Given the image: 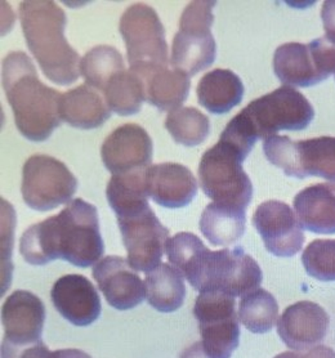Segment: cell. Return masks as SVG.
<instances>
[{
	"label": "cell",
	"mask_w": 335,
	"mask_h": 358,
	"mask_svg": "<svg viewBox=\"0 0 335 358\" xmlns=\"http://www.w3.org/2000/svg\"><path fill=\"white\" fill-rule=\"evenodd\" d=\"M119 30L131 71L145 78L157 69L171 66L165 30L155 9L143 3L133 4L120 18Z\"/></svg>",
	"instance_id": "5b68a950"
},
{
	"label": "cell",
	"mask_w": 335,
	"mask_h": 358,
	"mask_svg": "<svg viewBox=\"0 0 335 358\" xmlns=\"http://www.w3.org/2000/svg\"><path fill=\"white\" fill-rule=\"evenodd\" d=\"M215 4V1H191L180 16V30L173 39L171 66L188 76L208 69L217 57L212 34Z\"/></svg>",
	"instance_id": "8992f818"
},
{
	"label": "cell",
	"mask_w": 335,
	"mask_h": 358,
	"mask_svg": "<svg viewBox=\"0 0 335 358\" xmlns=\"http://www.w3.org/2000/svg\"><path fill=\"white\" fill-rule=\"evenodd\" d=\"M111 110L104 96L84 84L61 96L59 116L62 122L78 129H96L111 117Z\"/></svg>",
	"instance_id": "7402d4cb"
},
{
	"label": "cell",
	"mask_w": 335,
	"mask_h": 358,
	"mask_svg": "<svg viewBox=\"0 0 335 358\" xmlns=\"http://www.w3.org/2000/svg\"><path fill=\"white\" fill-rule=\"evenodd\" d=\"M78 189V179L65 164L48 155H34L22 169L21 194L29 208L50 212L70 203Z\"/></svg>",
	"instance_id": "30bf717a"
},
{
	"label": "cell",
	"mask_w": 335,
	"mask_h": 358,
	"mask_svg": "<svg viewBox=\"0 0 335 358\" xmlns=\"http://www.w3.org/2000/svg\"><path fill=\"white\" fill-rule=\"evenodd\" d=\"M116 218L131 267L137 272L148 273L162 264L169 229L159 220L150 205Z\"/></svg>",
	"instance_id": "7c38bea8"
},
{
	"label": "cell",
	"mask_w": 335,
	"mask_h": 358,
	"mask_svg": "<svg viewBox=\"0 0 335 358\" xmlns=\"http://www.w3.org/2000/svg\"><path fill=\"white\" fill-rule=\"evenodd\" d=\"M267 160L289 177L335 180V137L293 141L286 136H272L263 141Z\"/></svg>",
	"instance_id": "9c48e42d"
},
{
	"label": "cell",
	"mask_w": 335,
	"mask_h": 358,
	"mask_svg": "<svg viewBox=\"0 0 335 358\" xmlns=\"http://www.w3.org/2000/svg\"><path fill=\"white\" fill-rule=\"evenodd\" d=\"M18 16L27 48L43 73L59 85L76 82L82 59L66 41L64 9L52 0H25L20 3Z\"/></svg>",
	"instance_id": "277c9868"
},
{
	"label": "cell",
	"mask_w": 335,
	"mask_h": 358,
	"mask_svg": "<svg viewBox=\"0 0 335 358\" xmlns=\"http://www.w3.org/2000/svg\"><path fill=\"white\" fill-rule=\"evenodd\" d=\"M238 320L254 334L269 333L278 321V304L272 294L257 289L241 298Z\"/></svg>",
	"instance_id": "f546056e"
},
{
	"label": "cell",
	"mask_w": 335,
	"mask_h": 358,
	"mask_svg": "<svg viewBox=\"0 0 335 358\" xmlns=\"http://www.w3.org/2000/svg\"><path fill=\"white\" fill-rule=\"evenodd\" d=\"M303 267L320 281H335V240H315L304 249Z\"/></svg>",
	"instance_id": "1f68e13d"
},
{
	"label": "cell",
	"mask_w": 335,
	"mask_h": 358,
	"mask_svg": "<svg viewBox=\"0 0 335 358\" xmlns=\"http://www.w3.org/2000/svg\"><path fill=\"white\" fill-rule=\"evenodd\" d=\"M330 318L313 301H298L289 306L278 317V333L290 350H310L327 334Z\"/></svg>",
	"instance_id": "d6986e66"
},
{
	"label": "cell",
	"mask_w": 335,
	"mask_h": 358,
	"mask_svg": "<svg viewBox=\"0 0 335 358\" xmlns=\"http://www.w3.org/2000/svg\"><path fill=\"white\" fill-rule=\"evenodd\" d=\"M148 304L159 312L171 313L180 310L186 298L185 277L168 263H162L146 273Z\"/></svg>",
	"instance_id": "484cf974"
},
{
	"label": "cell",
	"mask_w": 335,
	"mask_h": 358,
	"mask_svg": "<svg viewBox=\"0 0 335 358\" xmlns=\"http://www.w3.org/2000/svg\"><path fill=\"white\" fill-rule=\"evenodd\" d=\"M50 350L43 342L29 345H16L1 341V358H50Z\"/></svg>",
	"instance_id": "d6a6232c"
},
{
	"label": "cell",
	"mask_w": 335,
	"mask_h": 358,
	"mask_svg": "<svg viewBox=\"0 0 335 358\" xmlns=\"http://www.w3.org/2000/svg\"><path fill=\"white\" fill-rule=\"evenodd\" d=\"M180 358H211L206 352H205L204 347H203V343L197 342L194 343L192 345H190L188 348L183 350L180 353Z\"/></svg>",
	"instance_id": "d590c367"
},
{
	"label": "cell",
	"mask_w": 335,
	"mask_h": 358,
	"mask_svg": "<svg viewBox=\"0 0 335 358\" xmlns=\"http://www.w3.org/2000/svg\"><path fill=\"white\" fill-rule=\"evenodd\" d=\"M146 84V101L160 111L180 108L187 99L191 90V80L187 73L172 66L157 69L143 78Z\"/></svg>",
	"instance_id": "cb8c5ba5"
},
{
	"label": "cell",
	"mask_w": 335,
	"mask_h": 358,
	"mask_svg": "<svg viewBox=\"0 0 335 358\" xmlns=\"http://www.w3.org/2000/svg\"><path fill=\"white\" fill-rule=\"evenodd\" d=\"M252 220L271 254L289 258L302 250L303 228L287 203L278 200L264 201L257 208Z\"/></svg>",
	"instance_id": "5bb4252c"
},
{
	"label": "cell",
	"mask_w": 335,
	"mask_h": 358,
	"mask_svg": "<svg viewBox=\"0 0 335 358\" xmlns=\"http://www.w3.org/2000/svg\"><path fill=\"white\" fill-rule=\"evenodd\" d=\"M50 358H92L80 350H58L50 352Z\"/></svg>",
	"instance_id": "8d00e7d4"
},
{
	"label": "cell",
	"mask_w": 335,
	"mask_h": 358,
	"mask_svg": "<svg viewBox=\"0 0 335 358\" xmlns=\"http://www.w3.org/2000/svg\"><path fill=\"white\" fill-rule=\"evenodd\" d=\"M241 114L257 138L267 139L280 131L306 129L315 117V110L301 92L283 85L252 101Z\"/></svg>",
	"instance_id": "ba28073f"
},
{
	"label": "cell",
	"mask_w": 335,
	"mask_h": 358,
	"mask_svg": "<svg viewBox=\"0 0 335 358\" xmlns=\"http://www.w3.org/2000/svg\"><path fill=\"white\" fill-rule=\"evenodd\" d=\"M199 182L213 203L246 210L253 197V185L243 169V160L220 141L201 157Z\"/></svg>",
	"instance_id": "52a82bcc"
},
{
	"label": "cell",
	"mask_w": 335,
	"mask_h": 358,
	"mask_svg": "<svg viewBox=\"0 0 335 358\" xmlns=\"http://www.w3.org/2000/svg\"><path fill=\"white\" fill-rule=\"evenodd\" d=\"M273 71L285 85L312 87L327 80L333 73L327 53L319 39L302 43H286L273 55Z\"/></svg>",
	"instance_id": "4fadbf2b"
},
{
	"label": "cell",
	"mask_w": 335,
	"mask_h": 358,
	"mask_svg": "<svg viewBox=\"0 0 335 358\" xmlns=\"http://www.w3.org/2000/svg\"><path fill=\"white\" fill-rule=\"evenodd\" d=\"M125 69L122 53L111 45H97L90 49L80 62L82 73L87 85L102 93L116 73Z\"/></svg>",
	"instance_id": "f1b7e54d"
},
{
	"label": "cell",
	"mask_w": 335,
	"mask_h": 358,
	"mask_svg": "<svg viewBox=\"0 0 335 358\" xmlns=\"http://www.w3.org/2000/svg\"><path fill=\"white\" fill-rule=\"evenodd\" d=\"M321 20L325 29V38L335 44V0H329L322 4Z\"/></svg>",
	"instance_id": "e575fe53"
},
{
	"label": "cell",
	"mask_w": 335,
	"mask_h": 358,
	"mask_svg": "<svg viewBox=\"0 0 335 358\" xmlns=\"http://www.w3.org/2000/svg\"><path fill=\"white\" fill-rule=\"evenodd\" d=\"M200 231L214 246H229L245 232L246 210L235 206L209 203L200 218Z\"/></svg>",
	"instance_id": "d4e9b609"
},
{
	"label": "cell",
	"mask_w": 335,
	"mask_h": 358,
	"mask_svg": "<svg viewBox=\"0 0 335 358\" xmlns=\"http://www.w3.org/2000/svg\"><path fill=\"white\" fill-rule=\"evenodd\" d=\"M102 94L113 113L129 116L139 113L146 101V84L141 75L129 69L116 73Z\"/></svg>",
	"instance_id": "4316f807"
},
{
	"label": "cell",
	"mask_w": 335,
	"mask_h": 358,
	"mask_svg": "<svg viewBox=\"0 0 335 358\" xmlns=\"http://www.w3.org/2000/svg\"><path fill=\"white\" fill-rule=\"evenodd\" d=\"M1 84L18 131L33 142L50 138L62 122V94L41 82L31 58L20 50L9 53L1 62Z\"/></svg>",
	"instance_id": "3957f363"
},
{
	"label": "cell",
	"mask_w": 335,
	"mask_h": 358,
	"mask_svg": "<svg viewBox=\"0 0 335 358\" xmlns=\"http://www.w3.org/2000/svg\"><path fill=\"white\" fill-rule=\"evenodd\" d=\"M45 307L35 294L17 290L1 307L3 339L16 345L41 342Z\"/></svg>",
	"instance_id": "e0dca14e"
},
{
	"label": "cell",
	"mask_w": 335,
	"mask_h": 358,
	"mask_svg": "<svg viewBox=\"0 0 335 358\" xmlns=\"http://www.w3.org/2000/svg\"><path fill=\"white\" fill-rule=\"evenodd\" d=\"M148 169L113 174L106 188L107 201L116 215L148 205Z\"/></svg>",
	"instance_id": "83f0119b"
},
{
	"label": "cell",
	"mask_w": 335,
	"mask_h": 358,
	"mask_svg": "<svg viewBox=\"0 0 335 358\" xmlns=\"http://www.w3.org/2000/svg\"><path fill=\"white\" fill-rule=\"evenodd\" d=\"M148 196L157 205L178 209L187 206L197 195V180L192 171L176 163L156 164L146 171Z\"/></svg>",
	"instance_id": "ffe728a7"
},
{
	"label": "cell",
	"mask_w": 335,
	"mask_h": 358,
	"mask_svg": "<svg viewBox=\"0 0 335 358\" xmlns=\"http://www.w3.org/2000/svg\"><path fill=\"white\" fill-rule=\"evenodd\" d=\"M244 84L231 70L215 69L205 73L197 84L199 103L214 115L229 113L244 97Z\"/></svg>",
	"instance_id": "603a6c76"
},
{
	"label": "cell",
	"mask_w": 335,
	"mask_h": 358,
	"mask_svg": "<svg viewBox=\"0 0 335 358\" xmlns=\"http://www.w3.org/2000/svg\"><path fill=\"white\" fill-rule=\"evenodd\" d=\"M165 128L177 143L194 147L201 145L208 138L211 122L206 115L195 107H180L168 114Z\"/></svg>",
	"instance_id": "4dcf8cb0"
},
{
	"label": "cell",
	"mask_w": 335,
	"mask_h": 358,
	"mask_svg": "<svg viewBox=\"0 0 335 358\" xmlns=\"http://www.w3.org/2000/svg\"><path fill=\"white\" fill-rule=\"evenodd\" d=\"M93 277L107 303L117 310L136 308L146 299V285L128 259L106 257L93 267Z\"/></svg>",
	"instance_id": "2e32d148"
},
{
	"label": "cell",
	"mask_w": 335,
	"mask_h": 358,
	"mask_svg": "<svg viewBox=\"0 0 335 358\" xmlns=\"http://www.w3.org/2000/svg\"><path fill=\"white\" fill-rule=\"evenodd\" d=\"M194 315L206 355L211 358H231L240 342L235 298L220 292L200 293Z\"/></svg>",
	"instance_id": "8fae6325"
},
{
	"label": "cell",
	"mask_w": 335,
	"mask_h": 358,
	"mask_svg": "<svg viewBox=\"0 0 335 358\" xmlns=\"http://www.w3.org/2000/svg\"><path fill=\"white\" fill-rule=\"evenodd\" d=\"M26 263L45 266L56 259L88 268L104 257L105 244L94 205L75 199L62 212L27 228L20 240Z\"/></svg>",
	"instance_id": "6da1fadb"
},
{
	"label": "cell",
	"mask_w": 335,
	"mask_h": 358,
	"mask_svg": "<svg viewBox=\"0 0 335 358\" xmlns=\"http://www.w3.org/2000/svg\"><path fill=\"white\" fill-rule=\"evenodd\" d=\"M50 298L59 315L75 326L92 325L102 312L99 292L82 275L59 277L52 287Z\"/></svg>",
	"instance_id": "ac0fdd59"
},
{
	"label": "cell",
	"mask_w": 335,
	"mask_h": 358,
	"mask_svg": "<svg viewBox=\"0 0 335 358\" xmlns=\"http://www.w3.org/2000/svg\"><path fill=\"white\" fill-rule=\"evenodd\" d=\"M275 358H335V352L327 345H318L310 350L284 352Z\"/></svg>",
	"instance_id": "836d02e7"
},
{
	"label": "cell",
	"mask_w": 335,
	"mask_h": 358,
	"mask_svg": "<svg viewBox=\"0 0 335 358\" xmlns=\"http://www.w3.org/2000/svg\"><path fill=\"white\" fill-rule=\"evenodd\" d=\"M168 261L199 293L220 292L232 298L259 289L261 267L241 248L209 250L191 232H180L166 243Z\"/></svg>",
	"instance_id": "7a4b0ae2"
},
{
	"label": "cell",
	"mask_w": 335,
	"mask_h": 358,
	"mask_svg": "<svg viewBox=\"0 0 335 358\" xmlns=\"http://www.w3.org/2000/svg\"><path fill=\"white\" fill-rule=\"evenodd\" d=\"M101 156L113 174L148 169L154 156L152 139L137 124H125L105 139Z\"/></svg>",
	"instance_id": "9a60e30c"
},
{
	"label": "cell",
	"mask_w": 335,
	"mask_h": 358,
	"mask_svg": "<svg viewBox=\"0 0 335 358\" xmlns=\"http://www.w3.org/2000/svg\"><path fill=\"white\" fill-rule=\"evenodd\" d=\"M294 210L304 229L320 234H335V182L316 183L294 197Z\"/></svg>",
	"instance_id": "44dd1931"
}]
</instances>
